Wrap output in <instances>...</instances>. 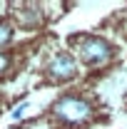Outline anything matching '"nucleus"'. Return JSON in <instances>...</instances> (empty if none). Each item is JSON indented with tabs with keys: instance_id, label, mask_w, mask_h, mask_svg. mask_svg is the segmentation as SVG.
I'll list each match as a JSON object with an SVG mask.
<instances>
[{
	"instance_id": "obj_5",
	"label": "nucleus",
	"mask_w": 127,
	"mask_h": 129,
	"mask_svg": "<svg viewBox=\"0 0 127 129\" xmlns=\"http://www.w3.org/2000/svg\"><path fill=\"white\" fill-rule=\"evenodd\" d=\"M13 37H15V22H10V20H0V47L10 45Z\"/></svg>"
},
{
	"instance_id": "obj_3",
	"label": "nucleus",
	"mask_w": 127,
	"mask_h": 129,
	"mask_svg": "<svg viewBox=\"0 0 127 129\" xmlns=\"http://www.w3.org/2000/svg\"><path fill=\"white\" fill-rule=\"evenodd\" d=\"M80 72V60L70 52V50H57L50 55L45 62V75L50 82H70L75 80Z\"/></svg>"
},
{
	"instance_id": "obj_1",
	"label": "nucleus",
	"mask_w": 127,
	"mask_h": 129,
	"mask_svg": "<svg viewBox=\"0 0 127 129\" xmlns=\"http://www.w3.org/2000/svg\"><path fill=\"white\" fill-rule=\"evenodd\" d=\"M50 114L62 129H82L85 124H90L95 119V104L85 94L65 92L52 102Z\"/></svg>"
},
{
	"instance_id": "obj_7",
	"label": "nucleus",
	"mask_w": 127,
	"mask_h": 129,
	"mask_svg": "<svg viewBox=\"0 0 127 129\" xmlns=\"http://www.w3.org/2000/svg\"><path fill=\"white\" fill-rule=\"evenodd\" d=\"M28 109H30V102H20L15 109H13V119H25Z\"/></svg>"
},
{
	"instance_id": "obj_4",
	"label": "nucleus",
	"mask_w": 127,
	"mask_h": 129,
	"mask_svg": "<svg viewBox=\"0 0 127 129\" xmlns=\"http://www.w3.org/2000/svg\"><path fill=\"white\" fill-rule=\"evenodd\" d=\"M13 17H15V25L23 27V30H37V27L45 22V13H43V5H40V3L15 5Z\"/></svg>"
},
{
	"instance_id": "obj_6",
	"label": "nucleus",
	"mask_w": 127,
	"mask_h": 129,
	"mask_svg": "<svg viewBox=\"0 0 127 129\" xmlns=\"http://www.w3.org/2000/svg\"><path fill=\"white\" fill-rule=\"evenodd\" d=\"M10 64H13L10 55H8L5 50H0V77H5V75L10 72Z\"/></svg>"
},
{
	"instance_id": "obj_2",
	"label": "nucleus",
	"mask_w": 127,
	"mask_h": 129,
	"mask_svg": "<svg viewBox=\"0 0 127 129\" xmlns=\"http://www.w3.org/2000/svg\"><path fill=\"white\" fill-rule=\"evenodd\" d=\"M70 45L75 50V55L80 57V62L92 67V70L107 67L115 60V45H112L107 37H102V35L80 32V35H72Z\"/></svg>"
}]
</instances>
